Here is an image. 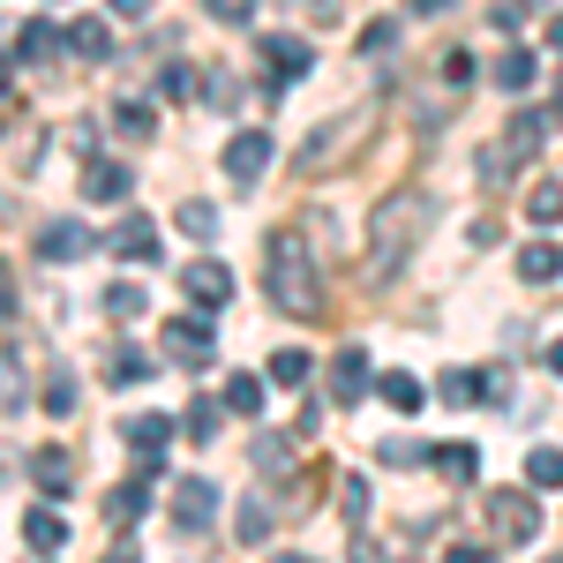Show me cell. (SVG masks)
<instances>
[{
	"mask_svg": "<svg viewBox=\"0 0 563 563\" xmlns=\"http://www.w3.org/2000/svg\"><path fill=\"white\" fill-rule=\"evenodd\" d=\"M429 225H435V203L421 196V188L384 196L376 218H368V271H376V278H398V271L413 263V249L429 241Z\"/></svg>",
	"mask_w": 563,
	"mask_h": 563,
	"instance_id": "obj_1",
	"label": "cell"
},
{
	"mask_svg": "<svg viewBox=\"0 0 563 563\" xmlns=\"http://www.w3.org/2000/svg\"><path fill=\"white\" fill-rule=\"evenodd\" d=\"M263 294H271V301L286 308L294 323L323 316V263L308 256V241L294 233V225L263 241Z\"/></svg>",
	"mask_w": 563,
	"mask_h": 563,
	"instance_id": "obj_2",
	"label": "cell"
},
{
	"mask_svg": "<svg viewBox=\"0 0 563 563\" xmlns=\"http://www.w3.org/2000/svg\"><path fill=\"white\" fill-rule=\"evenodd\" d=\"M271 158H278L271 129H241L233 143H225V180H233V188H256V180L271 174Z\"/></svg>",
	"mask_w": 563,
	"mask_h": 563,
	"instance_id": "obj_3",
	"label": "cell"
},
{
	"mask_svg": "<svg viewBox=\"0 0 563 563\" xmlns=\"http://www.w3.org/2000/svg\"><path fill=\"white\" fill-rule=\"evenodd\" d=\"M488 526H496L504 541H533V533H541V504H533L526 488H496V496H488Z\"/></svg>",
	"mask_w": 563,
	"mask_h": 563,
	"instance_id": "obj_4",
	"label": "cell"
},
{
	"mask_svg": "<svg viewBox=\"0 0 563 563\" xmlns=\"http://www.w3.org/2000/svg\"><path fill=\"white\" fill-rule=\"evenodd\" d=\"M263 68H271V76H263L271 98H278V90H294L308 76V45L301 38H263Z\"/></svg>",
	"mask_w": 563,
	"mask_h": 563,
	"instance_id": "obj_5",
	"label": "cell"
},
{
	"mask_svg": "<svg viewBox=\"0 0 563 563\" xmlns=\"http://www.w3.org/2000/svg\"><path fill=\"white\" fill-rule=\"evenodd\" d=\"M106 249H113L121 263H158V225H151L143 211H129L113 233H106Z\"/></svg>",
	"mask_w": 563,
	"mask_h": 563,
	"instance_id": "obj_6",
	"label": "cell"
},
{
	"mask_svg": "<svg viewBox=\"0 0 563 563\" xmlns=\"http://www.w3.org/2000/svg\"><path fill=\"white\" fill-rule=\"evenodd\" d=\"M166 353H174L180 368H203V361L218 353L211 323H196V316H174V323H166Z\"/></svg>",
	"mask_w": 563,
	"mask_h": 563,
	"instance_id": "obj_7",
	"label": "cell"
},
{
	"mask_svg": "<svg viewBox=\"0 0 563 563\" xmlns=\"http://www.w3.org/2000/svg\"><path fill=\"white\" fill-rule=\"evenodd\" d=\"M121 435L135 443V466H143V474H158V466H166V435H174V421H166V413H135Z\"/></svg>",
	"mask_w": 563,
	"mask_h": 563,
	"instance_id": "obj_8",
	"label": "cell"
},
{
	"mask_svg": "<svg viewBox=\"0 0 563 563\" xmlns=\"http://www.w3.org/2000/svg\"><path fill=\"white\" fill-rule=\"evenodd\" d=\"M174 519L196 533V526H211L218 519V488L203 474H188V481H174Z\"/></svg>",
	"mask_w": 563,
	"mask_h": 563,
	"instance_id": "obj_9",
	"label": "cell"
},
{
	"mask_svg": "<svg viewBox=\"0 0 563 563\" xmlns=\"http://www.w3.org/2000/svg\"><path fill=\"white\" fill-rule=\"evenodd\" d=\"M180 286H188V301H203V308H225L233 301V278H225V263H188V271H180Z\"/></svg>",
	"mask_w": 563,
	"mask_h": 563,
	"instance_id": "obj_10",
	"label": "cell"
},
{
	"mask_svg": "<svg viewBox=\"0 0 563 563\" xmlns=\"http://www.w3.org/2000/svg\"><path fill=\"white\" fill-rule=\"evenodd\" d=\"M38 256H45V263H76V256H90V225H84V218H60V225H45V233H38Z\"/></svg>",
	"mask_w": 563,
	"mask_h": 563,
	"instance_id": "obj_11",
	"label": "cell"
},
{
	"mask_svg": "<svg viewBox=\"0 0 563 563\" xmlns=\"http://www.w3.org/2000/svg\"><path fill=\"white\" fill-rule=\"evenodd\" d=\"M361 129H368V113H339V121H323V129L308 135V151H301V174H316V166H323L346 135H361Z\"/></svg>",
	"mask_w": 563,
	"mask_h": 563,
	"instance_id": "obj_12",
	"label": "cell"
},
{
	"mask_svg": "<svg viewBox=\"0 0 563 563\" xmlns=\"http://www.w3.org/2000/svg\"><path fill=\"white\" fill-rule=\"evenodd\" d=\"M129 188H135L129 166H113V158H84V196H90V203H121Z\"/></svg>",
	"mask_w": 563,
	"mask_h": 563,
	"instance_id": "obj_13",
	"label": "cell"
},
{
	"mask_svg": "<svg viewBox=\"0 0 563 563\" xmlns=\"http://www.w3.org/2000/svg\"><path fill=\"white\" fill-rule=\"evenodd\" d=\"M60 53H68V31H53V23H45V15H31V23H23V31H15V60H60Z\"/></svg>",
	"mask_w": 563,
	"mask_h": 563,
	"instance_id": "obj_14",
	"label": "cell"
},
{
	"mask_svg": "<svg viewBox=\"0 0 563 563\" xmlns=\"http://www.w3.org/2000/svg\"><path fill=\"white\" fill-rule=\"evenodd\" d=\"M31 481H38L45 496H60V488L76 481V466H68V451H60V443H45V451H31Z\"/></svg>",
	"mask_w": 563,
	"mask_h": 563,
	"instance_id": "obj_15",
	"label": "cell"
},
{
	"mask_svg": "<svg viewBox=\"0 0 563 563\" xmlns=\"http://www.w3.org/2000/svg\"><path fill=\"white\" fill-rule=\"evenodd\" d=\"M331 390H339L346 406L361 398V390H368V353H361V346H346L339 361H331Z\"/></svg>",
	"mask_w": 563,
	"mask_h": 563,
	"instance_id": "obj_16",
	"label": "cell"
},
{
	"mask_svg": "<svg viewBox=\"0 0 563 563\" xmlns=\"http://www.w3.org/2000/svg\"><path fill=\"white\" fill-rule=\"evenodd\" d=\"M23 541H31L38 556H53V549L68 541V519H60V511H23Z\"/></svg>",
	"mask_w": 563,
	"mask_h": 563,
	"instance_id": "obj_17",
	"label": "cell"
},
{
	"mask_svg": "<svg viewBox=\"0 0 563 563\" xmlns=\"http://www.w3.org/2000/svg\"><path fill=\"white\" fill-rule=\"evenodd\" d=\"M556 271H563V249H549V241H526L519 249V278L526 286H549Z\"/></svg>",
	"mask_w": 563,
	"mask_h": 563,
	"instance_id": "obj_18",
	"label": "cell"
},
{
	"mask_svg": "<svg viewBox=\"0 0 563 563\" xmlns=\"http://www.w3.org/2000/svg\"><path fill=\"white\" fill-rule=\"evenodd\" d=\"M443 406H488V376L481 368H451L443 376Z\"/></svg>",
	"mask_w": 563,
	"mask_h": 563,
	"instance_id": "obj_19",
	"label": "cell"
},
{
	"mask_svg": "<svg viewBox=\"0 0 563 563\" xmlns=\"http://www.w3.org/2000/svg\"><path fill=\"white\" fill-rule=\"evenodd\" d=\"M429 466H435L443 481H474V474H481L474 443H443V451H429Z\"/></svg>",
	"mask_w": 563,
	"mask_h": 563,
	"instance_id": "obj_20",
	"label": "cell"
},
{
	"mask_svg": "<svg viewBox=\"0 0 563 563\" xmlns=\"http://www.w3.org/2000/svg\"><path fill=\"white\" fill-rule=\"evenodd\" d=\"M526 481H533V488H563V451L556 443H533V451H526Z\"/></svg>",
	"mask_w": 563,
	"mask_h": 563,
	"instance_id": "obj_21",
	"label": "cell"
},
{
	"mask_svg": "<svg viewBox=\"0 0 563 563\" xmlns=\"http://www.w3.org/2000/svg\"><path fill=\"white\" fill-rule=\"evenodd\" d=\"M526 218H533V225H563V180H533Z\"/></svg>",
	"mask_w": 563,
	"mask_h": 563,
	"instance_id": "obj_22",
	"label": "cell"
},
{
	"mask_svg": "<svg viewBox=\"0 0 563 563\" xmlns=\"http://www.w3.org/2000/svg\"><path fill=\"white\" fill-rule=\"evenodd\" d=\"M541 135H549V113H519V121L504 129V143H511V158H533V151H541Z\"/></svg>",
	"mask_w": 563,
	"mask_h": 563,
	"instance_id": "obj_23",
	"label": "cell"
},
{
	"mask_svg": "<svg viewBox=\"0 0 563 563\" xmlns=\"http://www.w3.org/2000/svg\"><path fill=\"white\" fill-rule=\"evenodd\" d=\"M218 406L249 421V413H263V384H256V376H225V398H218Z\"/></svg>",
	"mask_w": 563,
	"mask_h": 563,
	"instance_id": "obj_24",
	"label": "cell"
},
{
	"mask_svg": "<svg viewBox=\"0 0 563 563\" xmlns=\"http://www.w3.org/2000/svg\"><path fill=\"white\" fill-rule=\"evenodd\" d=\"M218 421H225V406H218V398H188V413H180V429L196 435V443H211Z\"/></svg>",
	"mask_w": 563,
	"mask_h": 563,
	"instance_id": "obj_25",
	"label": "cell"
},
{
	"mask_svg": "<svg viewBox=\"0 0 563 563\" xmlns=\"http://www.w3.org/2000/svg\"><path fill=\"white\" fill-rule=\"evenodd\" d=\"M143 504H151V496H143V481H121V488L106 496V519H113V526H135V519H143Z\"/></svg>",
	"mask_w": 563,
	"mask_h": 563,
	"instance_id": "obj_26",
	"label": "cell"
},
{
	"mask_svg": "<svg viewBox=\"0 0 563 563\" xmlns=\"http://www.w3.org/2000/svg\"><path fill=\"white\" fill-rule=\"evenodd\" d=\"M68 53H84V60H106V53H113V38H106V23H68Z\"/></svg>",
	"mask_w": 563,
	"mask_h": 563,
	"instance_id": "obj_27",
	"label": "cell"
},
{
	"mask_svg": "<svg viewBox=\"0 0 563 563\" xmlns=\"http://www.w3.org/2000/svg\"><path fill=\"white\" fill-rule=\"evenodd\" d=\"M143 308H151V294H143L135 278H121V286H106V316H121V323H135Z\"/></svg>",
	"mask_w": 563,
	"mask_h": 563,
	"instance_id": "obj_28",
	"label": "cell"
},
{
	"mask_svg": "<svg viewBox=\"0 0 563 563\" xmlns=\"http://www.w3.org/2000/svg\"><path fill=\"white\" fill-rule=\"evenodd\" d=\"M271 526H278V511H271L263 496H249V504H241V519H233V533H241V541L256 549V541H263V533H271Z\"/></svg>",
	"mask_w": 563,
	"mask_h": 563,
	"instance_id": "obj_29",
	"label": "cell"
},
{
	"mask_svg": "<svg viewBox=\"0 0 563 563\" xmlns=\"http://www.w3.org/2000/svg\"><path fill=\"white\" fill-rule=\"evenodd\" d=\"M106 376L129 390V384H151V353H135V346H121L113 361H106Z\"/></svg>",
	"mask_w": 563,
	"mask_h": 563,
	"instance_id": "obj_30",
	"label": "cell"
},
{
	"mask_svg": "<svg viewBox=\"0 0 563 563\" xmlns=\"http://www.w3.org/2000/svg\"><path fill=\"white\" fill-rule=\"evenodd\" d=\"M384 398L398 406V413H421V398H429V390H421V376H406V368H390V376H384Z\"/></svg>",
	"mask_w": 563,
	"mask_h": 563,
	"instance_id": "obj_31",
	"label": "cell"
},
{
	"mask_svg": "<svg viewBox=\"0 0 563 563\" xmlns=\"http://www.w3.org/2000/svg\"><path fill=\"white\" fill-rule=\"evenodd\" d=\"M496 84L511 90V98H519V90H533V53H519V45H511V53L496 60Z\"/></svg>",
	"mask_w": 563,
	"mask_h": 563,
	"instance_id": "obj_32",
	"label": "cell"
},
{
	"mask_svg": "<svg viewBox=\"0 0 563 563\" xmlns=\"http://www.w3.org/2000/svg\"><path fill=\"white\" fill-rule=\"evenodd\" d=\"M271 384H286V390H294V384H308V353H301V346L271 353Z\"/></svg>",
	"mask_w": 563,
	"mask_h": 563,
	"instance_id": "obj_33",
	"label": "cell"
},
{
	"mask_svg": "<svg viewBox=\"0 0 563 563\" xmlns=\"http://www.w3.org/2000/svg\"><path fill=\"white\" fill-rule=\"evenodd\" d=\"M113 121H121V135H143V143H151V129H158V113H151L143 98H129V106H121Z\"/></svg>",
	"mask_w": 563,
	"mask_h": 563,
	"instance_id": "obj_34",
	"label": "cell"
},
{
	"mask_svg": "<svg viewBox=\"0 0 563 563\" xmlns=\"http://www.w3.org/2000/svg\"><path fill=\"white\" fill-rule=\"evenodd\" d=\"M256 474H286V435H256Z\"/></svg>",
	"mask_w": 563,
	"mask_h": 563,
	"instance_id": "obj_35",
	"label": "cell"
},
{
	"mask_svg": "<svg viewBox=\"0 0 563 563\" xmlns=\"http://www.w3.org/2000/svg\"><path fill=\"white\" fill-rule=\"evenodd\" d=\"M180 233L211 241V233H218V211H211V203H180Z\"/></svg>",
	"mask_w": 563,
	"mask_h": 563,
	"instance_id": "obj_36",
	"label": "cell"
},
{
	"mask_svg": "<svg viewBox=\"0 0 563 563\" xmlns=\"http://www.w3.org/2000/svg\"><path fill=\"white\" fill-rule=\"evenodd\" d=\"M45 413H76V376H45Z\"/></svg>",
	"mask_w": 563,
	"mask_h": 563,
	"instance_id": "obj_37",
	"label": "cell"
},
{
	"mask_svg": "<svg viewBox=\"0 0 563 563\" xmlns=\"http://www.w3.org/2000/svg\"><path fill=\"white\" fill-rule=\"evenodd\" d=\"M384 466H429V451L413 435H398V443H384Z\"/></svg>",
	"mask_w": 563,
	"mask_h": 563,
	"instance_id": "obj_38",
	"label": "cell"
},
{
	"mask_svg": "<svg viewBox=\"0 0 563 563\" xmlns=\"http://www.w3.org/2000/svg\"><path fill=\"white\" fill-rule=\"evenodd\" d=\"M158 98H174V106H180V98H196V76H188V68L174 60V68L158 76Z\"/></svg>",
	"mask_w": 563,
	"mask_h": 563,
	"instance_id": "obj_39",
	"label": "cell"
},
{
	"mask_svg": "<svg viewBox=\"0 0 563 563\" xmlns=\"http://www.w3.org/2000/svg\"><path fill=\"white\" fill-rule=\"evenodd\" d=\"M211 8V23H249L256 15V0H203Z\"/></svg>",
	"mask_w": 563,
	"mask_h": 563,
	"instance_id": "obj_40",
	"label": "cell"
},
{
	"mask_svg": "<svg viewBox=\"0 0 563 563\" xmlns=\"http://www.w3.org/2000/svg\"><path fill=\"white\" fill-rule=\"evenodd\" d=\"M211 106H218V113H233V106H241V84H233V76H211Z\"/></svg>",
	"mask_w": 563,
	"mask_h": 563,
	"instance_id": "obj_41",
	"label": "cell"
},
{
	"mask_svg": "<svg viewBox=\"0 0 563 563\" xmlns=\"http://www.w3.org/2000/svg\"><path fill=\"white\" fill-rule=\"evenodd\" d=\"M488 23H496V31L511 38V31H519V23H526V8H519V0H496V15H488Z\"/></svg>",
	"mask_w": 563,
	"mask_h": 563,
	"instance_id": "obj_42",
	"label": "cell"
},
{
	"mask_svg": "<svg viewBox=\"0 0 563 563\" xmlns=\"http://www.w3.org/2000/svg\"><path fill=\"white\" fill-rule=\"evenodd\" d=\"M339 496H346V519H361V511H368V481H346Z\"/></svg>",
	"mask_w": 563,
	"mask_h": 563,
	"instance_id": "obj_43",
	"label": "cell"
},
{
	"mask_svg": "<svg viewBox=\"0 0 563 563\" xmlns=\"http://www.w3.org/2000/svg\"><path fill=\"white\" fill-rule=\"evenodd\" d=\"M8 308H15V271L0 263V323H8Z\"/></svg>",
	"mask_w": 563,
	"mask_h": 563,
	"instance_id": "obj_44",
	"label": "cell"
},
{
	"mask_svg": "<svg viewBox=\"0 0 563 563\" xmlns=\"http://www.w3.org/2000/svg\"><path fill=\"white\" fill-rule=\"evenodd\" d=\"M443 563H496V556H488V549H451Z\"/></svg>",
	"mask_w": 563,
	"mask_h": 563,
	"instance_id": "obj_45",
	"label": "cell"
},
{
	"mask_svg": "<svg viewBox=\"0 0 563 563\" xmlns=\"http://www.w3.org/2000/svg\"><path fill=\"white\" fill-rule=\"evenodd\" d=\"M113 15H151V0H113Z\"/></svg>",
	"mask_w": 563,
	"mask_h": 563,
	"instance_id": "obj_46",
	"label": "cell"
},
{
	"mask_svg": "<svg viewBox=\"0 0 563 563\" xmlns=\"http://www.w3.org/2000/svg\"><path fill=\"white\" fill-rule=\"evenodd\" d=\"M406 8H413V15H443L451 0H406Z\"/></svg>",
	"mask_w": 563,
	"mask_h": 563,
	"instance_id": "obj_47",
	"label": "cell"
},
{
	"mask_svg": "<svg viewBox=\"0 0 563 563\" xmlns=\"http://www.w3.org/2000/svg\"><path fill=\"white\" fill-rule=\"evenodd\" d=\"M549 376H563V339H556V346H549Z\"/></svg>",
	"mask_w": 563,
	"mask_h": 563,
	"instance_id": "obj_48",
	"label": "cell"
},
{
	"mask_svg": "<svg viewBox=\"0 0 563 563\" xmlns=\"http://www.w3.org/2000/svg\"><path fill=\"white\" fill-rule=\"evenodd\" d=\"M549 45H556V53H563V15H556V23H549Z\"/></svg>",
	"mask_w": 563,
	"mask_h": 563,
	"instance_id": "obj_49",
	"label": "cell"
},
{
	"mask_svg": "<svg viewBox=\"0 0 563 563\" xmlns=\"http://www.w3.org/2000/svg\"><path fill=\"white\" fill-rule=\"evenodd\" d=\"M278 563H316V556H278Z\"/></svg>",
	"mask_w": 563,
	"mask_h": 563,
	"instance_id": "obj_50",
	"label": "cell"
},
{
	"mask_svg": "<svg viewBox=\"0 0 563 563\" xmlns=\"http://www.w3.org/2000/svg\"><path fill=\"white\" fill-rule=\"evenodd\" d=\"M0 90H8V60H0Z\"/></svg>",
	"mask_w": 563,
	"mask_h": 563,
	"instance_id": "obj_51",
	"label": "cell"
}]
</instances>
